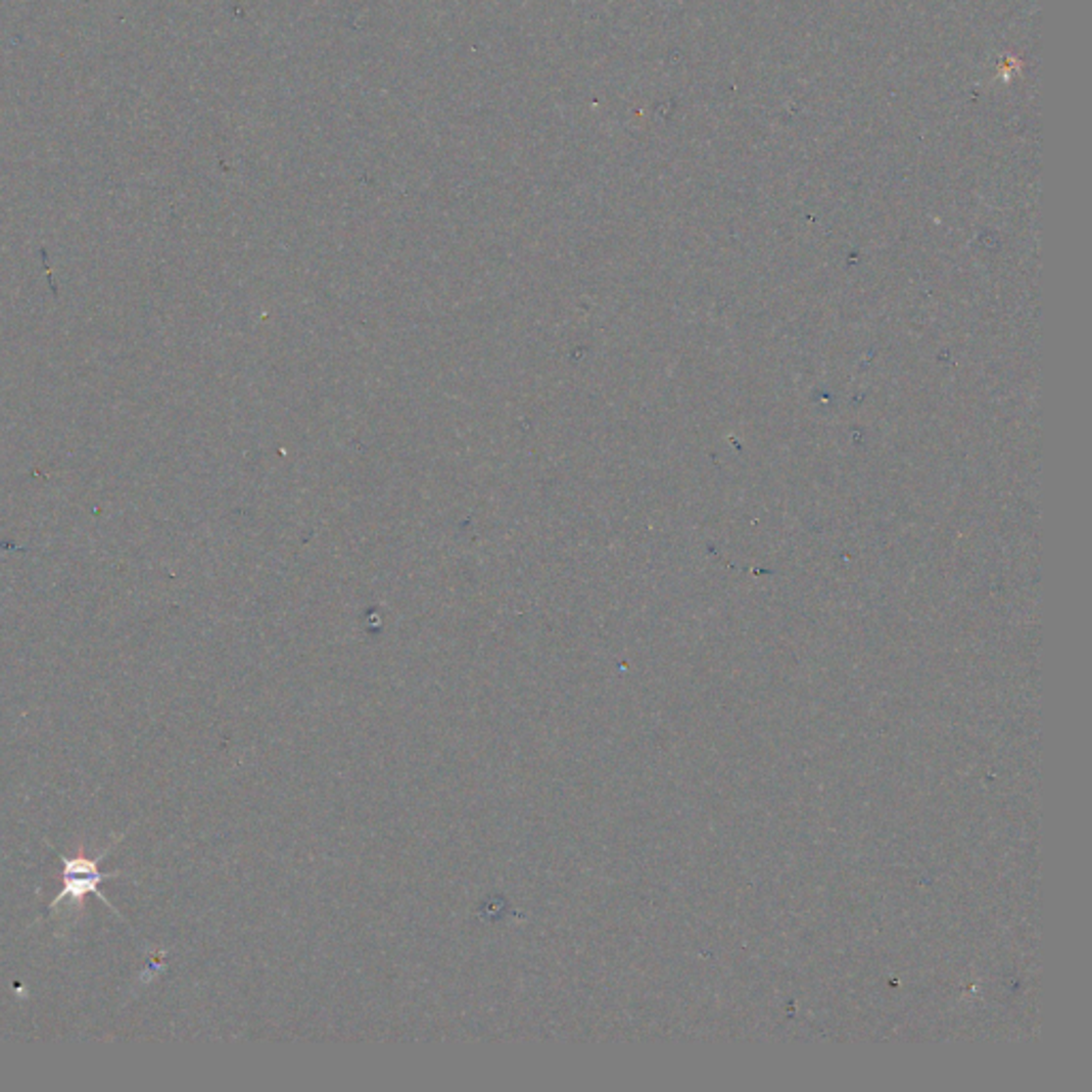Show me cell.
<instances>
[{"label":"cell","mask_w":1092,"mask_h":1092,"mask_svg":"<svg viewBox=\"0 0 1092 1092\" xmlns=\"http://www.w3.org/2000/svg\"><path fill=\"white\" fill-rule=\"evenodd\" d=\"M60 860H63V864H65V871H63L65 885H63V892H60L54 898V903L50 905L52 911L58 909L63 901H71L75 907H79L81 901H83V896L96 894L107 907L116 911V914L119 916V911L112 905L110 898H107L99 887L105 879L119 878V873L99 871V858L92 860V858H86V856H71V858L60 856Z\"/></svg>","instance_id":"cell-1"}]
</instances>
